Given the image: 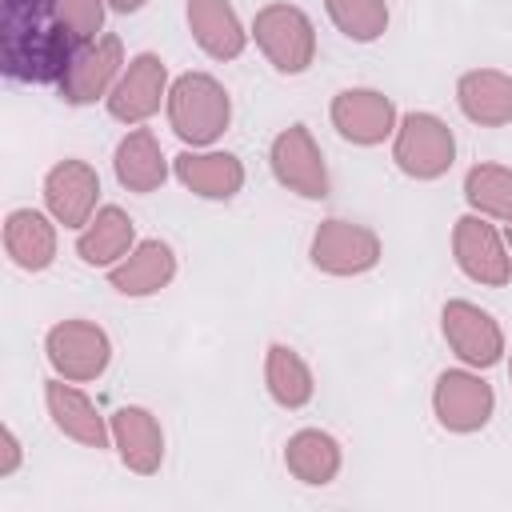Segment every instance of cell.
<instances>
[{"instance_id":"1","label":"cell","mask_w":512,"mask_h":512,"mask_svg":"<svg viewBox=\"0 0 512 512\" xmlns=\"http://www.w3.org/2000/svg\"><path fill=\"white\" fill-rule=\"evenodd\" d=\"M80 40L56 20L52 0H4L0 56L4 76L20 84H60Z\"/></svg>"},{"instance_id":"2","label":"cell","mask_w":512,"mask_h":512,"mask_svg":"<svg viewBox=\"0 0 512 512\" xmlns=\"http://www.w3.org/2000/svg\"><path fill=\"white\" fill-rule=\"evenodd\" d=\"M164 112L188 148H212L232 124V96L212 72H180L168 88Z\"/></svg>"},{"instance_id":"3","label":"cell","mask_w":512,"mask_h":512,"mask_svg":"<svg viewBox=\"0 0 512 512\" xmlns=\"http://www.w3.org/2000/svg\"><path fill=\"white\" fill-rule=\"evenodd\" d=\"M252 40L264 60L284 76H300L316 60V28L308 12L288 0H272L252 16Z\"/></svg>"},{"instance_id":"4","label":"cell","mask_w":512,"mask_h":512,"mask_svg":"<svg viewBox=\"0 0 512 512\" xmlns=\"http://www.w3.org/2000/svg\"><path fill=\"white\" fill-rule=\"evenodd\" d=\"M392 160L408 180H440L456 164V136L436 112H404L392 136Z\"/></svg>"},{"instance_id":"5","label":"cell","mask_w":512,"mask_h":512,"mask_svg":"<svg viewBox=\"0 0 512 512\" xmlns=\"http://www.w3.org/2000/svg\"><path fill=\"white\" fill-rule=\"evenodd\" d=\"M44 356L52 364L56 376L72 380V384H88V380H100L112 364V340L100 324L92 320H60L48 328L44 336Z\"/></svg>"},{"instance_id":"6","label":"cell","mask_w":512,"mask_h":512,"mask_svg":"<svg viewBox=\"0 0 512 512\" xmlns=\"http://www.w3.org/2000/svg\"><path fill=\"white\" fill-rule=\"evenodd\" d=\"M432 412H436V420H440L444 432L472 436V432H480V428L492 420V412H496V392H492V384H488L476 368H468V364L444 368V372L436 376V384H432Z\"/></svg>"},{"instance_id":"7","label":"cell","mask_w":512,"mask_h":512,"mask_svg":"<svg viewBox=\"0 0 512 512\" xmlns=\"http://www.w3.org/2000/svg\"><path fill=\"white\" fill-rule=\"evenodd\" d=\"M124 64H128V60H124L120 36L100 32V36L84 40V44L72 52V60H68V68H64V76H60V84H56V88H60V100L72 104V108L108 100V92L116 88Z\"/></svg>"},{"instance_id":"8","label":"cell","mask_w":512,"mask_h":512,"mask_svg":"<svg viewBox=\"0 0 512 512\" xmlns=\"http://www.w3.org/2000/svg\"><path fill=\"white\" fill-rule=\"evenodd\" d=\"M452 260L456 268L484 288H504L512 280V252L508 240L500 236V228L480 216V212H464L452 224Z\"/></svg>"},{"instance_id":"9","label":"cell","mask_w":512,"mask_h":512,"mask_svg":"<svg viewBox=\"0 0 512 512\" xmlns=\"http://www.w3.org/2000/svg\"><path fill=\"white\" fill-rule=\"evenodd\" d=\"M308 256H312V264H316L320 272H328V276H364V272H372V268L380 264L384 244H380V236H376L368 224L328 216V220H320V228L312 232Z\"/></svg>"},{"instance_id":"10","label":"cell","mask_w":512,"mask_h":512,"mask_svg":"<svg viewBox=\"0 0 512 512\" xmlns=\"http://www.w3.org/2000/svg\"><path fill=\"white\" fill-rule=\"evenodd\" d=\"M268 164H272V176L280 188H288L304 200L328 196V164H324V152H320L316 136L308 132V124L280 128L268 144Z\"/></svg>"},{"instance_id":"11","label":"cell","mask_w":512,"mask_h":512,"mask_svg":"<svg viewBox=\"0 0 512 512\" xmlns=\"http://www.w3.org/2000/svg\"><path fill=\"white\" fill-rule=\"evenodd\" d=\"M440 332L448 340V348L456 352L460 364L484 372L492 364L504 360V328L496 324V316L472 300H448L440 308Z\"/></svg>"},{"instance_id":"12","label":"cell","mask_w":512,"mask_h":512,"mask_svg":"<svg viewBox=\"0 0 512 512\" xmlns=\"http://www.w3.org/2000/svg\"><path fill=\"white\" fill-rule=\"evenodd\" d=\"M168 88H172L168 84V64L156 52H136L124 64L116 88L104 100L108 104V116L136 128V124L152 120L160 112V104H168Z\"/></svg>"},{"instance_id":"13","label":"cell","mask_w":512,"mask_h":512,"mask_svg":"<svg viewBox=\"0 0 512 512\" xmlns=\"http://www.w3.org/2000/svg\"><path fill=\"white\" fill-rule=\"evenodd\" d=\"M332 128L356 144V148H376L388 136H396L400 112L392 104V96H384L380 88H340L328 104Z\"/></svg>"},{"instance_id":"14","label":"cell","mask_w":512,"mask_h":512,"mask_svg":"<svg viewBox=\"0 0 512 512\" xmlns=\"http://www.w3.org/2000/svg\"><path fill=\"white\" fill-rule=\"evenodd\" d=\"M44 208L64 228H84L100 208V176L88 160H56L44 172Z\"/></svg>"},{"instance_id":"15","label":"cell","mask_w":512,"mask_h":512,"mask_svg":"<svg viewBox=\"0 0 512 512\" xmlns=\"http://www.w3.org/2000/svg\"><path fill=\"white\" fill-rule=\"evenodd\" d=\"M44 404H48V416H52V424L68 436V440H76L80 448H108L112 444V424L100 416V408L72 384V380H64V376H52L48 384H44Z\"/></svg>"},{"instance_id":"16","label":"cell","mask_w":512,"mask_h":512,"mask_svg":"<svg viewBox=\"0 0 512 512\" xmlns=\"http://www.w3.org/2000/svg\"><path fill=\"white\" fill-rule=\"evenodd\" d=\"M108 424H112V448H116V456L128 472H136V476L160 472V464H164V428L148 408L124 404L108 416Z\"/></svg>"},{"instance_id":"17","label":"cell","mask_w":512,"mask_h":512,"mask_svg":"<svg viewBox=\"0 0 512 512\" xmlns=\"http://www.w3.org/2000/svg\"><path fill=\"white\" fill-rule=\"evenodd\" d=\"M172 176L200 200H232L244 188V164L220 148H184L172 160Z\"/></svg>"},{"instance_id":"18","label":"cell","mask_w":512,"mask_h":512,"mask_svg":"<svg viewBox=\"0 0 512 512\" xmlns=\"http://www.w3.org/2000/svg\"><path fill=\"white\" fill-rule=\"evenodd\" d=\"M176 280V252L164 240H136V248L108 268V284L120 296H156Z\"/></svg>"},{"instance_id":"19","label":"cell","mask_w":512,"mask_h":512,"mask_svg":"<svg viewBox=\"0 0 512 512\" xmlns=\"http://www.w3.org/2000/svg\"><path fill=\"white\" fill-rule=\"evenodd\" d=\"M136 248V224L120 204H100L96 216L76 232V256L88 268H112Z\"/></svg>"},{"instance_id":"20","label":"cell","mask_w":512,"mask_h":512,"mask_svg":"<svg viewBox=\"0 0 512 512\" xmlns=\"http://www.w3.org/2000/svg\"><path fill=\"white\" fill-rule=\"evenodd\" d=\"M4 252L24 272H44L56 260V220L40 208H12L4 216Z\"/></svg>"},{"instance_id":"21","label":"cell","mask_w":512,"mask_h":512,"mask_svg":"<svg viewBox=\"0 0 512 512\" xmlns=\"http://www.w3.org/2000/svg\"><path fill=\"white\" fill-rule=\"evenodd\" d=\"M460 112L480 128L512 124V76L500 68H472L456 80Z\"/></svg>"},{"instance_id":"22","label":"cell","mask_w":512,"mask_h":512,"mask_svg":"<svg viewBox=\"0 0 512 512\" xmlns=\"http://www.w3.org/2000/svg\"><path fill=\"white\" fill-rule=\"evenodd\" d=\"M188 32L212 60H236L248 44V28L240 24L236 8L228 0H188Z\"/></svg>"},{"instance_id":"23","label":"cell","mask_w":512,"mask_h":512,"mask_svg":"<svg viewBox=\"0 0 512 512\" xmlns=\"http://www.w3.org/2000/svg\"><path fill=\"white\" fill-rule=\"evenodd\" d=\"M112 172H116L120 188L140 192V196L164 188V180H168V160H164V152H160L156 132L144 128V124H136V128L116 144V152H112Z\"/></svg>"},{"instance_id":"24","label":"cell","mask_w":512,"mask_h":512,"mask_svg":"<svg viewBox=\"0 0 512 512\" xmlns=\"http://www.w3.org/2000/svg\"><path fill=\"white\" fill-rule=\"evenodd\" d=\"M340 464H344V448L332 432L324 428H300L288 436L284 444V468L300 480V484H312V488H324L340 476Z\"/></svg>"},{"instance_id":"25","label":"cell","mask_w":512,"mask_h":512,"mask_svg":"<svg viewBox=\"0 0 512 512\" xmlns=\"http://www.w3.org/2000/svg\"><path fill=\"white\" fill-rule=\"evenodd\" d=\"M264 388L288 412L304 408L316 396L312 368H308V360L292 344H268V352H264Z\"/></svg>"},{"instance_id":"26","label":"cell","mask_w":512,"mask_h":512,"mask_svg":"<svg viewBox=\"0 0 512 512\" xmlns=\"http://www.w3.org/2000/svg\"><path fill=\"white\" fill-rule=\"evenodd\" d=\"M464 200L472 212L512 224V168L508 164H472L464 172Z\"/></svg>"},{"instance_id":"27","label":"cell","mask_w":512,"mask_h":512,"mask_svg":"<svg viewBox=\"0 0 512 512\" xmlns=\"http://www.w3.org/2000/svg\"><path fill=\"white\" fill-rule=\"evenodd\" d=\"M328 20L336 24L340 36H348L352 44H372L388 32V0H324Z\"/></svg>"},{"instance_id":"28","label":"cell","mask_w":512,"mask_h":512,"mask_svg":"<svg viewBox=\"0 0 512 512\" xmlns=\"http://www.w3.org/2000/svg\"><path fill=\"white\" fill-rule=\"evenodd\" d=\"M52 8H56V20H60L80 44L104 32L108 0H52Z\"/></svg>"},{"instance_id":"29","label":"cell","mask_w":512,"mask_h":512,"mask_svg":"<svg viewBox=\"0 0 512 512\" xmlns=\"http://www.w3.org/2000/svg\"><path fill=\"white\" fill-rule=\"evenodd\" d=\"M0 440H4V460H0V476H12L16 468H20V440H16V432L4 424L0 428Z\"/></svg>"},{"instance_id":"30","label":"cell","mask_w":512,"mask_h":512,"mask_svg":"<svg viewBox=\"0 0 512 512\" xmlns=\"http://www.w3.org/2000/svg\"><path fill=\"white\" fill-rule=\"evenodd\" d=\"M148 0H108V8L112 12H120V16H132V12H140Z\"/></svg>"},{"instance_id":"31","label":"cell","mask_w":512,"mask_h":512,"mask_svg":"<svg viewBox=\"0 0 512 512\" xmlns=\"http://www.w3.org/2000/svg\"><path fill=\"white\" fill-rule=\"evenodd\" d=\"M504 240H508V252H512V224H508V232H504Z\"/></svg>"},{"instance_id":"32","label":"cell","mask_w":512,"mask_h":512,"mask_svg":"<svg viewBox=\"0 0 512 512\" xmlns=\"http://www.w3.org/2000/svg\"><path fill=\"white\" fill-rule=\"evenodd\" d=\"M508 380H512V356H508Z\"/></svg>"}]
</instances>
